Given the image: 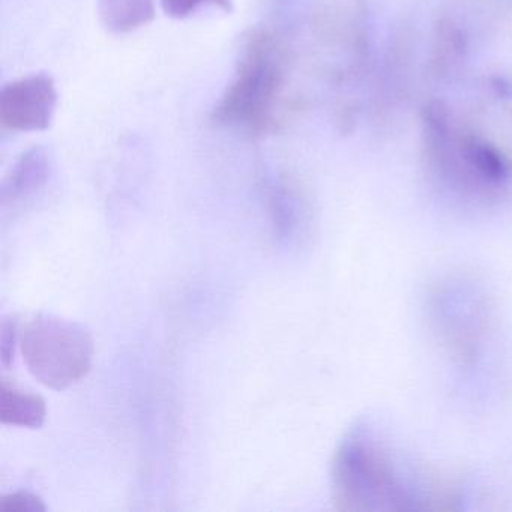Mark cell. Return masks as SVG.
Masks as SVG:
<instances>
[{"label": "cell", "instance_id": "3", "mask_svg": "<svg viewBox=\"0 0 512 512\" xmlns=\"http://www.w3.org/2000/svg\"><path fill=\"white\" fill-rule=\"evenodd\" d=\"M20 347L29 373L56 391L88 376L94 361L91 332L55 314L41 313L28 320L20 329Z\"/></svg>", "mask_w": 512, "mask_h": 512}, {"label": "cell", "instance_id": "9", "mask_svg": "<svg viewBox=\"0 0 512 512\" xmlns=\"http://www.w3.org/2000/svg\"><path fill=\"white\" fill-rule=\"evenodd\" d=\"M164 13L172 19L182 20L193 16L205 7H214L232 13L233 0H161Z\"/></svg>", "mask_w": 512, "mask_h": 512}, {"label": "cell", "instance_id": "11", "mask_svg": "<svg viewBox=\"0 0 512 512\" xmlns=\"http://www.w3.org/2000/svg\"><path fill=\"white\" fill-rule=\"evenodd\" d=\"M0 353H2V364L5 367L10 365L14 358L16 343L20 341L19 322L16 319H4L0 328Z\"/></svg>", "mask_w": 512, "mask_h": 512}, {"label": "cell", "instance_id": "7", "mask_svg": "<svg viewBox=\"0 0 512 512\" xmlns=\"http://www.w3.org/2000/svg\"><path fill=\"white\" fill-rule=\"evenodd\" d=\"M101 23L112 34H130L155 17L154 0H98Z\"/></svg>", "mask_w": 512, "mask_h": 512}, {"label": "cell", "instance_id": "2", "mask_svg": "<svg viewBox=\"0 0 512 512\" xmlns=\"http://www.w3.org/2000/svg\"><path fill=\"white\" fill-rule=\"evenodd\" d=\"M289 56L283 41L268 29H253L241 41L235 74L212 110L218 125L271 133L281 124Z\"/></svg>", "mask_w": 512, "mask_h": 512}, {"label": "cell", "instance_id": "6", "mask_svg": "<svg viewBox=\"0 0 512 512\" xmlns=\"http://www.w3.org/2000/svg\"><path fill=\"white\" fill-rule=\"evenodd\" d=\"M46 403L40 395L20 388L16 383H0V421L26 428H40L46 421Z\"/></svg>", "mask_w": 512, "mask_h": 512}, {"label": "cell", "instance_id": "1", "mask_svg": "<svg viewBox=\"0 0 512 512\" xmlns=\"http://www.w3.org/2000/svg\"><path fill=\"white\" fill-rule=\"evenodd\" d=\"M370 422L356 424L341 440L332 464V490L347 511H421L433 491L421 473Z\"/></svg>", "mask_w": 512, "mask_h": 512}, {"label": "cell", "instance_id": "10", "mask_svg": "<svg viewBox=\"0 0 512 512\" xmlns=\"http://www.w3.org/2000/svg\"><path fill=\"white\" fill-rule=\"evenodd\" d=\"M43 500L29 491H17L0 499V512H46Z\"/></svg>", "mask_w": 512, "mask_h": 512}, {"label": "cell", "instance_id": "8", "mask_svg": "<svg viewBox=\"0 0 512 512\" xmlns=\"http://www.w3.org/2000/svg\"><path fill=\"white\" fill-rule=\"evenodd\" d=\"M269 208H271L275 236L286 244L298 238L304 226V206L296 191L287 185L286 181L272 185Z\"/></svg>", "mask_w": 512, "mask_h": 512}, {"label": "cell", "instance_id": "5", "mask_svg": "<svg viewBox=\"0 0 512 512\" xmlns=\"http://www.w3.org/2000/svg\"><path fill=\"white\" fill-rule=\"evenodd\" d=\"M53 175V158L44 148H32L14 164L0 188L4 208L28 202L37 196Z\"/></svg>", "mask_w": 512, "mask_h": 512}, {"label": "cell", "instance_id": "4", "mask_svg": "<svg viewBox=\"0 0 512 512\" xmlns=\"http://www.w3.org/2000/svg\"><path fill=\"white\" fill-rule=\"evenodd\" d=\"M58 107L55 80L46 73L8 83L0 91V124L16 133L50 128Z\"/></svg>", "mask_w": 512, "mask_h": 512}]
</instances>
